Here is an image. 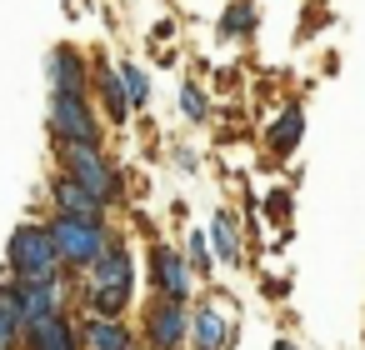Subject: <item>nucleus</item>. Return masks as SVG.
I'll return each instance as SVG.
<instances>
[{
	"label": "nucleus",
	"mask_w": 365,
	"mask_h": 350,
	"mask_svg": "<svg viewBox=\"0 0 365 350\" xmlns=\"http://www.w3.org/2000/svg\"><path fill=\"white\" fill-rule=\"evenodd\" d=\"M56 155H61V160H66V170H71L81 185H91L106 205H115V200H120V175L106 165L101 145H91V140H56Z\"/></svg>",
	"instance_id": "nucleus-4"
},
{
	"label": "nucleus",
	"mask_w": 365,
	"mask_h": 350,
	"mask_svg": "<svg viewBox=\"0 0 365 350\" xmlns=\"http://www.w3.org/2000/svg\"><path fill=\"white\" fill-rule=\"evenodd\" d=\"M81 275H86L81 290H86V300H91L96 315H120V310H125V300H130V255H125L120 245H110V250H106L96 265H86Z\"/></svg>",
	"instance_id": "nucleus-1"
},
{
	"label": "nucleus",
	"mask_w": 365,
	"mask_h": 350,
	"mask_svg": "<svg viewBox=\"0 0 365 350\" xmlns=\"http://www.w3.org/2000/svg\"><path fill=\"white\" fill-rule=\"evenodd\" d=\"M86 335L66 320V315H46L26 325V350H81Z\"/></svg>",
	"instance_id": "nucleus-10"
},
{
	"label": "nucleus",
	"mask_w": 365,
	"mask_h": 350,
	"mask_svg": "<svg viewBox=\"0 0 365 350\" xmlns=\"http://www.w3.org/2000/svg\"><path fill=\"white\" fill-rule=\"evenodd\" d=\"M300 135H305V110H300V105H285V110L275 115V125H270L265 140H270L275 155H290V150L300 145Z\"/></svg>",
	"instance_id": "nucleus-14"
},
{
	"label": "nucleus",
	"mask_w": 365,
	"mask_h": 350,
	"mask_svg": "<svg viewBox=\"0 0 365 350\" xmlns=\"http://www.w3.org/2000/svg\"><path fill=\"white\" fill-rule=\"evenodd\" d=\"M230 335H235V325L225 320L220 305H200V310L190 315V340H195V350H225Z\"/></svg>",
	"instance_id": "nucleus-12"
},
{
	"label": "nucleus",
	"mask_w": 365,
	"mask_h": 350,
	"mask_svg": "<svg viewBox=\"0 0 365 350\" xmlns=\"http://www.w3.org/2000/svg\"><path fill=\"white\" fill-rule=\"evenodd\" d=\"M6 260H11V270H16V280L56 275V270L66 265V260H61V250H56L51 225H21V230L11 235V245H6Z\"/></svg>",
	"instance_id": "nucleus-3"
},
{
	"label": "nucleus",
	"mask_w": 365,
	"mask_h": 350,
	"mask_svg": "<svg viewBox=\"0 0 365 350\" xmlns=\"http://www.w3.org/2000/svg\"><path fill=\"white\" fill-rule=\"evenodd\" d=\"M180 110H185L190 120H205V96H200L195 86H185V91H180Z\"/></svg>",
	"instance_id": "nucleus-19"
},
{
	"label": "nucleus",
	"mask_w": 365,
	"mask_h": 350,
	"mask_svg": "<svg viewBox=\"0 0 365 350\" xmlns=\"http://www.w3.org/2000/svg\"><path fill=\"white\" fill-rule=\"evenodd\" d=\"M81 335H86L91 350H135V335L120 315H91Z\"/></svg>",
	"instance_id": "nucleus-13"
},
{
	"label": "nucleus",
	"mask_w": 365,
	"mask_h": 350,
	"mask_svg": "<svg viewBox=\"0 0 365 350\" xmlns=\"http://www.w3.org/2000/svg\"><path fill=\"white\" fill-rule=\"evenodd\" d=\"M46 76H51V91L86 96V56H81L76 46H56L51 61H46Z\"/></svg>",
	"instance_id": "nucleus-11"
},
{
	"label": "nucleus",
	"mask_w": 365,
	"mask_h": 350,
	"mask_svg": "<svg viewBox=\"0 0 365 350\" xmlns=\"http://www.w3.org/2000/svg\"><path fill=\"white\" fill-rule=\"evenodd\" d=\"M96 81H101V96H106V115L120 125V120L135 110V105H130V96H125V81H120L110 66H101V76H96Z\"/></svg>",
	"instance_id": "nucleus-15"
},
{
	"label": "nucleus",
	"mask_w": 365,
	"mask_h": 350,
	"mask_svg": "<svg viewBox=\"0 0 365 350\" xmlns=\"http://www.w3.org/2000/svg\"><path fill=\"white\" fill-rule=\"evenodd\" d=\"M185 255H190V265H195V270H210V250H205V235H190V250H185Z\"/></svg>",
	"instance_id": "nucleus-20"
},
{
	"label": "nucleus",
	"mask_w": 365,
	"mask_h": 350,
	"mask_svg": "<svg viewBox=\"0 0 365 350\" xmlns=\"http://www.w3.org/2000/svg\"><path fill=\"white\" fill-rule=\"evenodd\" d=\"M265 215H270V220H285V215H290V195H285V190H275V195L265 200Z\"/></svg>",
	"instance_id": "nucleus-21"
},
{
	"label": "nucleus",
	"mask_w": 365,
	"mask_h": 350,
	"mask_svg": "<svg viewBox=\"0 0 365 350\" xmlns=\"http://www.w3.org/2000/svg\"><path fill=\"white\" fill-rule=\"evenodd\" d=\"M51 200H56L61 215H86V220H101V210H106V200H101L91 185H81L71 170L51 180Z\"/></svg>",
	"instance_id": "nucleus-9"
},
{
	"label": "nucleus",
	"mask_w": 365,
	"mask_h": 350,
	"mask_svg": "<svg viewBox=\"0 0 365 350\" xmlns=\"http://www.w3.org/2000/svg\"><path fill=\"white\" fill-rule=\"evenodd\" d=\"M51 235H56V250H61L66 270H86V265H96L110 250V230L101 220H86V215H61L56 210Z\"/></svg>",
	"instance_id": "nucleus-2"
},
{
	"label": "nucleus",
	"mask_w": 365,
	"mask_h": 350,
	"mask_svg": "<svg viewBox=\"0 0 365 350\" xmlns=\"http://www.w3.org/2000/svg\"><path fill=\"white\" fill-rule=\"evenodd\" d=\"M220 31H225V36H250V31H255V6H250V0L230 6L225 21H220Z\"/></svg>",
	"instance_id": "nucleus-17"
},
{
	"label": "nucleus",
	"mask_w": 365,
	"mask_h": 350,
	"mask_svg": "<svg viewBox=\"0 0 365 350\" xmlns=\"http://www.w3.org/2000/svg\"><path fill=\"white\" fill-rule=\"evenodd\" d=\"M210 240H215V255H220L225 265H235V260H240V240H235V220H230L225 210L215 215V225H210Z\"/></svg>",
	"instance_id": "nucleus-16"
},
{
	"label": "nucleus",
	"mask_w": 365,
	"mask_h": 350,
	"mask_svg": "<svg viewBox=\"0 0 365 350\" xmlns=\"http://www.w3.org/2000/svg\"><path fill=\"white\" fill-rule=\"evenodd\" d=\"M120 81H125L130 105H145V101H150V81H145V71H140V66H120Z\"/></svg>",
	"instance_id": "nucleus-18"
},
{
	"label": "nucleus",
	"mask_w": 365,
	"mask_h": 350,
	"mask_svg": "<svg viewBox=\"0 0 365 350\" xmlns=\"http://www.w3.org/2000/svg\"><path fill=\"white\" fill-rule=\"evenodd\" d=\"M150 275H155V295H165V300H190V290H195V265H190V255H180V250H170V245H155L150 250Z\"/></svg>",
	"instance_id": "nucleus-6"
},
{
	"label": "nucleus",
	"mask_w": 365,
	"mask_h": 350,
	"mask_svg": "<svg viewBox=\"0 0 365 350\" xmlns=\"http://www.w3.org/2000/svg\"><path fill=\"white\" fill-rule=\"evenodd\" d=\"M145 340L155 345V350H180L185 340H190V310L180 305V300H155L150 305V315H145Z\"/></svg>",
	"instance_id": "nucleus-7"
},
{
	"label": "nucleus",
	"mask_w": 365,
	"mask_h": 350,
	"mask_svg": "<svg viewBox=\"0 0 365 350\" xmlns=\"http://www.w3.org/2000/svg\"><path fill=\"white\" fill-rule=\"evenodd\" d=\"M275 350H295V345H290V340H275Z\"/></svg>",
	"instance_id": "nucleus-22"
},
{
	"label": "nucleus",
	"mask_w": 365,
	"mask_h": 350,
	"mask_svg": "<svg viewBox=\"0 0 365 350\" xmlns=\"http://www.w3.org/2000/svg\"><path fill=\"white\" fill-rule=\"evenodd\" d=\"M51 135L56 140H101L96 130V110L86 105V96H66V91H51Z\"/></svg>",
	"instance_id": "nucleus-5"
},
{
	"label": "nucleus",
	"mask_w": 365,
	"mask_h": 350,
	"mask_svg": "<svg viewBox=\"0 0 365 350\" xmlns=\"http://www.w3.org/2000/svg\"><path fill=\"white\" fill-rule=\"evenodd\" d=\"M16 295H21V315H26V325H31V320L61 315L66 280H61V270H56V275H36V280H16Z\"/></svg>",
	"instance_id": "nucleus-8"
}]
</instances>
